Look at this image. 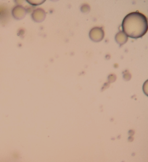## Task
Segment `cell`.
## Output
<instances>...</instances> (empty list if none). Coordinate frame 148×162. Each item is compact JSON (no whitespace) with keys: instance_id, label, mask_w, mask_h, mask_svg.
I'll list each match as a JSON object with an SVG mask.
<instances>
[{"instance_id":"obj_1","label":"cell","mask_w":148,"mask_h":162,"mask_svg":"<svg viewBox=\"0 0 148 162\" xmlns=\"http://www.w3.org/2000/svg\"><path fill=\"white\" fill-rule=\"evenodd\" d=\"M121 26L125 35L133 38H138L147 32L148 19L143 14L134 12L125 16Z\"/></svg>"},{"instance_id":"obj_2","label":"cell","mask_w":148,"mask_h":162,"mask_svg":"<svg viewBox=\"0 0 148 162\" xmlns=\"http://www.w3.org/2000/svg\"><path fill=\"white\" fill-rule=\"evenodd\" d=\"M26 15V10L21 6H17L12 10V15L16 19H22Z\"/></svg>"}]
</instances>
